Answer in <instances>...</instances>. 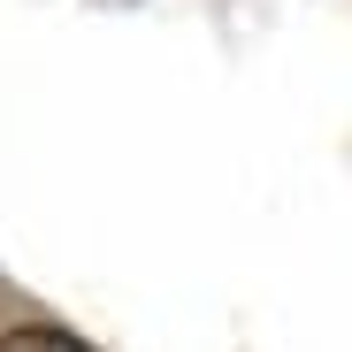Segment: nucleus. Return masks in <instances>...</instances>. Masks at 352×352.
Returning <instances> with one entry per match:
<instances>
[{
  "label": "nucleus",
  "instance_id": "f257e3e1",
  "mask_svg": "<svg viewBox=\"0 0 352 352\" xmlns=\"http://www.w3.org/2000/svg\"><path fill=\"white\" fill-rule=\"evenodd\" d=\"M0 352H85V337L54 329V322H16V329H0Z\"/></svg>",
  "mask_w": 352,
  "mask_h": 352
}]
</instances>
